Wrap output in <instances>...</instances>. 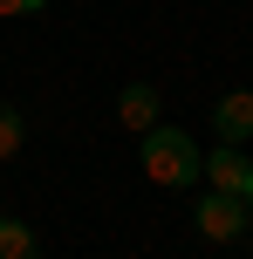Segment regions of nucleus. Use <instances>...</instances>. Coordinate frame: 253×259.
<instances>
[{
    "label": "nucleus",
    "mask_w": 253,
    "mask_h": 259,
    "mask_svg": "<svg viewBox=\"0 0 253 259\" xmlns=\"http://www.w3.org/2000/svg\"><path fill=\"white\" fill-rule=\"evenodd\" d=\"M144 178L151 184H164V191H178V184H199L205 178V157H199V143L185 137V130H144Z\"/></svg>",
    "instance_id": "nucleus-1"
},
{
    "label": "nucleus",
    "mask_w": 253,
    "mask_h": 259,
    "mask_svg": "<svg viewBox=\"0 0 253 259\" xmlns=\"http://www.w3.org/2000/svg\"><path fill=\"white\" fill-rule=\"evenodd\" d=\"M192 225H199V232L212 239V246H233V239H240L253 219H246V205H240V198H226V191H205L199 205H192Z\"/></svg>",
    "instance_id": "nucleus-2"
},
{
    "label": "nucleus",
    "mask_w": 253,
    "mask_h": 259,
    "mask_svg": "<svg viewBox=\"0 0 253 259\" xmlns=\"http://www.w3.org/2000/svg\"><path fill=\"white\" fill-rule=\"evenodd\" d=\"M205 178H212V191L240 198V205H246V191H253V164H246V150H233V143L205 150Z\"/></svg>",
    "instance_id": "nucleus-3"
},
{
    "label": "nucleus",
    "mask_w": 253,
    "mask_h": 259,
    "mask_svg": "<svg viewBox=\"0 0 253 259\" xmlns=\"http://www.w3.org/2000/svg\"><path fill=\"white\" fill-rule=\"evenodd\" d=\"M212 130H219V143H240L253 137V89H233V96H219L212 103Z\"/></svg>",
    "instance_id": "nucleus-4"
},
{
    "label": "nucleus",
    "mask_w": 253,
    "mask_h": 259,
    "mask_svg": "<svg viewBox=\"0 0 253 259\" xmlns=\"http://www.w3.org/2000/svg\"><path fill=\"white\" fill-rule=\"evenodd\" d=\"M117 123L137 130V137H144V130H158V89H151V82H130V89L117 96Z\"/></svg>",
    "instance_id": "nucleus-5"
},
{
    "label": "nucleus",
    "mask_w": 253,
    "mask_h": 259,
    "mask_svg": "<svg viewBox=\"0 0 253 259\" xmlns=\"http://www.w3.org/2000/svg\"><path fill=\"white\" fill-rule=\"evenodd\" d=\"M0 259H41L34 232H27L21 219H7V211H0Z\"/></svg>",
    "instance_id": "nucleus-6"
},
{
    "label": "nucleus",
    "mask_w": 253,
    "mask_h": 259,
    "mask_svg": "<svg viewBox=\"0 0 253 259\" xmlns=\"http://www.w3.org/2000/svg\"><path fill=\"white\" fill-rule=\"evenodd\" d=\"M21 137H27L21 109H14V103H0V157H14V150H21Z\"/></svg>",
    "instance_id": "nucleus-7"
},
{
    "label": "nucleus",
    "mask_w": 253,
    "mask_h": 259,
    "mask_svg": "<svg viewBox=\"0 0 253 259\" xmlns=\"http://www.w3.org/2000/svg\"><path fill=\"white\" fill-rule=\"evenodd\" d=\"M41 7H48V0H0V14H21V21H27V14H41Z\"/></svg>",
    "instance_id": "nucleus-8"
},
{
    "label": "nucleus",
    "mask_w": 253,
    "mask_h": 259,
    "mask_svg": "<svg viewBox=\"0 0 253 259\" xmlns=\"http://www.w3.org/2000/svg\"><path fill=\"white\" fill-rule=\"evenodd\" d=\"M246 219H253V191H246Z\"/></svg>",
    "instance_id": "nucleus-9"
}]
</instances>
